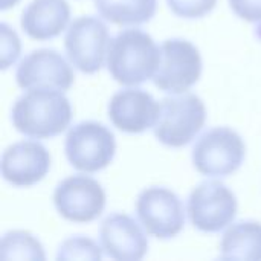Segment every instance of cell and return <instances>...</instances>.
I'll use <instances>...</instances> for the list:
<instances>
[{
	"label": "cell",
	"instance_id": "5",
	"mask_svg": "<svg viewBox=\"0 0 261 261\" xmlns=\"http://www.w3.org/2000/svg\"><path fill=\"white\" fill-rule=\"evenodd\" d=\"M202 75L199 49L182 38L165 40L161 46V61L153 76L156 87L171 95L190 90Z\"/></svg>",
	"mask_w": 261,
	"mask_h": 261
},
{
	"label": "cell",
	"instance_id": "22",
	"mask_svg": "<svg viewBox=\"0 0 261 261\" xmlns=\"http://www.w3.org/2000/svg\"><path fill=\"white\" fill-rule=\"evenodd\" d=\"M232 11L243 20L261 23V0H229Z\"/></svg>",
	"mask_w": 261,
	"mask_h": 261
},
{
	"label": "cell",
	"instance_id": "19",
	"mask_svg": "<svg viewBox=\"0 0 261 261\" xmlns=\"http://www.w3.org/2000/svg\"><path fill=\"white\" fill-rule=\"evenodd\" d=\"M102 258L101 248L87 237H73L61 243L57 260H93Z\"/></svg>",
	"mask_w": 261,
	"mask_h": 261
},
{
	"label": "cell",
	"instance_id": "11",
	"mask_svg": "<svg viewBox=\"0 0 261 261\" xmlns=\"http://www.w3.org/2000/svg\"><path fill=\"white\" fill-rule=\"evenodd\" d=\"M15 80L24 90L49 89L66 92L73 84L75 75L61 54L54 49H38L20 61Z\"/></svg>",
	"mask_w": 261,
	"mask_h": 261
},
{
	"label": "cell",
	"instance_id": "21",
	"mask_svg": "<svg viewBox=\"0 0 261 261\" xmlns=\"http://www.w3.org/2000/svg\"><path fill=\"white\" fill-rule=\"evenodd\" d=\"M2 69H8L20 55V38L14 29L2 23Z\"/></svg>",
	"mask_w": 261,
	"mask_h": 261
},
{
	"label": "cell",
	"instance_id": "18",
	"mask_svg": "<svg viewBox=\"0 0 261 261\" xmlns=\"http://www.w3.org/2000/svg\"><path fill=\"white\" fill-rule=\"evenodd\" d=\"M3 260H44L41 243L24 231L6 232L2 239Z\"/></svg>",
	"mask_w": 261,
	"mask_h": 261
},
{
	"label": "cell",
	"instance_id": "2",
	"mask_svg": "<svg viewBox=\"0 0 261 261\" xmlns=\"http://www.w3.org/2000/svg\"><path fill=\"white\" fill-rule=\"evenodd\" d=\"M11 119L20 133L35 139H47L69 127L72 106L60 90H29L15 101Z\"/></svg>",
	"mask_w": 261,
	"mask_h": 261
},
{
	"label": "cell",
	"instance_id": "14",
	"mask_svg": "<svg viewBox=\"0 0 261 261\" xmlns=\"http://www.w3.org/2000/svg\"><path fill=\"white\" fill-rule=\"evenodd\" d=\"M102 251L113 260L138 261L148 251V240L141 226L127 214H110L101 223Z\"/></svg>",
	"mask_w": 261,
	"mask_h": 261
},
{
	"label": "cell",
	"instance_id": "9",
	"mask_svg": "<svg viewBox=\"0 0 261 261\" xmlns=\"http://www.w3.org/2000/svg\"><path fill=\"white\" fill-rule=\"evenodd\" d=\"M136 214L150 236L158 239L176 237L185 225L182 200L168 188H145L136 200Z\"/></svg>",
	"mask_w": 261,
	"mask_h": 261
},
{
	"label": "cell",
	"instance_id": "8",
	"mask_svg": "<svg viewBox=\"0 0 261 261\" xmlns=\"http://www.w3.org/2000/svg\"><path fill=\"white\" fill-rule=\"evenodd\" d=\"M109 29L96 17H80L70 23L64 37V47L70 63L83 73L101 70L109 47Z\"/></svg>",
	"mask_w": 261,
	"mask_h": 261
},
{
	"label": "cell",
	"instance_id": "10",
	"mask_svg": "<svg viewBox=\"0 0 261 261\" xmlns=\"http://www.w3.org/2000/svg\"><path fill=\"white\" fill-rule=\"evenodd\" d=\"M54 205L61 217L76 223L98 219L106 206L101 184L87 176H72L60 182L54 191Z\"/></svg>",
	"mask_w": 261,
	"mask_h": 261
},
{
	"label": "cell",
	"instance_id": "20",
	"mask_svg": "<svg viewBox=\"0 0 261 261\" xmlns=\"http://www.w3.org/2000/svg\"><path fill=\"white\" fill-rule=\"evenodd\" d=\"M170 9L184 18H200L211 12L217 0H167Z\"/></svg>",
	"mask_w": 261,
	"mask_h": 261
},
{
	"label": "cell",
	"instance_id": "16",
	"mask_svg": "<svg viewBox=\"0 0 261 261\" xmlns=\"http://www.w3.org/2000/svg\"><path fill=\"white\" fill-rule=\"evenodd\" d=\"M220 258L261 261V223L248 220L232 225L220 242Z\"/></svg>",
	"mask_w": 261,
	"mask_h": 261
},
{
	"label": "cell",
	"instance_id": "23",
	"mask_svg": "<svg viewBox=\"0 0 261 261\" xmlns=\"http://www.w3.org/2000/svg\"><path fill=\"white\" fill-rule=\"evenodd\" d=\"M17 2H18V0H2V2H0V8L5 11V9H8V8H11V6H14Z\"/></svg>",
	"mask_w": 261,
	"mask_h": 261
},
{
	"label": "cell",
	"instance_id": "1",
	"mask_svg": "<svg viewBox=\"0 0 261 261\" xmlns=\"http://www.w3.org/2000/svg\"><path fill=\"white\" fill-rule=\"evenodd\" d=\"M161 61V47L141 29H124L109 41L107 69L124 86H138L153 78Z\"/></svg>",
	"mask_w": 261,
	"mask_h": 261
},
{
	"label": "cell",
	"instance_id": "3",
	"mask_svg": "<svg viewBox=\"0 0 261 261\" xmlns=\"http://www.w3.org/2000/svg\"><path fill=\"white\" fill-rule=\"evenodd\" d=\"M206 121L203 101L193 93L164 98L161 101L159 118L154 135L167 147L180 148L188 145L200 133Z\"/></svg>",
	"mask_w": 261,
	"mask_h": 261
},
{
	"label": "cell",
	"instance_id": "6",
	"mask_svg": "<svg viewBox=\"0 0 261 261\" xmlns=\"http://www.w3.org/2000/svg\"><path fill=\"white\" fill-rule=\"evenodd\" d=\"M64 150L73 168L96 173L106 168L115 156V135L99 122L84 121L69 130Z\"/></svg>",
	"mask_w": 261,
	"mask_h": 261
},
{
	"label": "cell",
	"instance_id": "4",
	"mask_svg": "<svg viewBox=\"0 0 261 261\" xmlns=\"http://www.w3.org/2000/svg\"><path fill=\"white\" fill-rule=\"evenodd\" d=\"M246 147L240 135L228 127L203 133L193 148L194 168L205 176L225 177L243 164Z\"/></svg>",
	"mask_w": 261,
	"mask_h": 261
},
{
	"label": "cell",
	"instance_id": "13",
	"mask_svg": "<svg viewBox=\"0 0 261 261\" xmlns=\"http://www.w3.org/2000/svg\"><path fill=\"white\" fill-rule=\"evenodd\" d=\"M49 168L50 154L37 141L9 145L2 156V176L15 187L35 185L47 174Z\"/></svg>",
	"mask_w": 261,
	"mask_h": 261
},
{
	"label": "cell",
	"instance_id": "17",
	"mask_svg": "<svg viewBox=\"0 0 261 261\" xmlns=\"http://www.w3.org/2000/svg\"><path fill=\"white\" fill-rule=\"evenodd\" d=\"M101 17L118 26H138L150 21L158 0H95Z\"/></svg>",
	"mask_w": 261,
	"mask_h": 261
},
{
	"label": "cell",
	"instance_id": "15",
	"mask_svg": "<svg viewBox=\"0 0 261 261\" xmlns=\"http://www.w3.org/2000/svg\"><path fill=\"white\" fill-rule=\"evenodd\" d=\"M70 20L66 0H32L21 14V28L34 40H49L60 35Z\"/></svg>",
	"mask_w": 261,
	"mask_h": 261
},
{
	"label": "cell",
	"instance_id": "12",
	"mask_svg": "<svg viewBox=\"0 0 261 261\" xmlns=\"http://www.w3.org/2000/svg\"><path fill=\"white\" fill-rule=\"evenodd\" d=\"M161 104L142 89H124L109 102V119L125 133H142L156 125Z\"/></svg>",
	"mask_w": 261,
	"mask_h": 261
},
{
	"label": "cell",
	"instance_id": "7",
	"mask_svg": "<svg viewBox=\"0 0 261 261\" xmlns=\"http://www.w3.org/2000/svg\"><path fill=\"white\" fill-rule=\"evenodd\" d=\"M188 216L199 231L219 232L237 216L236 194L219 180L203 182L188 197Z\"/></svg>",
	"mask_w": 261,
	"mask_h": 261
}]
</instances>
